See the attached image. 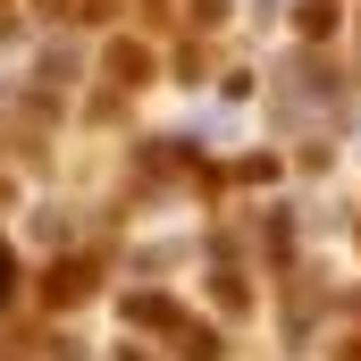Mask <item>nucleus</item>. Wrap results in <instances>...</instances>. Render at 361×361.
I'll use <instances>...</instances> for the list:
<instances>
[{"mask_svg": "<svg viewBox=\"0 0 361 361\" xmlns=\"http://www.w3.org/2000/svg\"><path fill=\"white\" fill-rule=\"evenodd\" d=\"M0 294H8V252H0Z\"/></svg>", "mask_w": 361, "mask_h": 361, "instance_id": "1", "label": "nucleus"}]
</instances>
